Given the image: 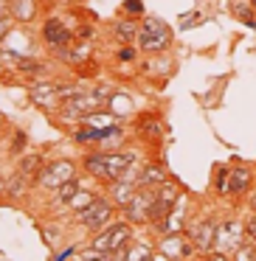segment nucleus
I'll use <instances>...</instances> for the list:
<instances>
[{
  "label": "nucleus",
  "mask_w": 256,
  "mask_h": 261,
  "mask_svg": "<svg viewBox=\"0 0 256 261\" xmlns=\"http://www.w3.org/2000/svg\"><path fill=\"white\" fill-rule=\"evenodd\" d=\"M130 163H135V154L132 152H124V154H93V158H87V171L96 177H102V180H121V177L127 174V169H130Z\"/></svg>",
  "instance_id": "1"
},
{
  "label": "nucleus",
  "mask_w": 256,
  "mask_h": 261,
  "mask_svg": "<svg viewBox=\"0 0 256 261\" xmlns=\"http://www.w3.org/2000/svg\"><path fill=\"white\" fill-rule=\"evenodd\" d=\"M110 87H99V90H90V93H74L68 96L62 107V115L65 118H85V115H93L107 104V96H110Z\"/></svg>",
  "instance_id": "2"
},
{
  "label": "nucleus",
  "mask_w": 256,
  "mask_h": 261,
  "mask_svg": "<svg viewBox=\"0 0 256 261\" xmlns=\"http://www.w3.org/2000/svg\"><path fill=\"white\" fill-rule=\"evenodd\" d=\"M138 42H141V48H144V51H149V54L164 51V48L172 42L169 25H166L164 20H158V17H149L147 23H144L141 34H138Z\"/></svg>",
  "instance_id": "3"
},
{
  "label": "nucleus",
  "mask_w": 256,
  "mask_h": 261,
  "mask_svg": "<svg viewBox=\"0 0 256 261\" xmlns=\"http://www.w3.org/2000/svg\"><path fill=\"white\" fill-rule=\"evenodd\" d=\"M68 180H74V166H71L68 160L45 166V169H40V174H37V182H40L42 188H59Z\"/></svg>",
  "instance_id": "4"
},
{
  "label": "nucleus",
  "mask_w": 256,
  "mask_h": 261,
  "mask_svg": "<svg viewBox=\"0 0 256 261\" xmlns=\"http://www.w3.org/2000/svg\"><path fill=\"white\" fill-rule=\"evenodd\" d=\"M79 219L85 222V225H90V227L104 225V222L110 219V205L104 202V199H93L90 205H85V208L79 211Z\"/></svg>",
  "instance_id": "5"
},
{
  "label": "nucleus",
  "mask_w": 256,
  "mask_h": 261,
  "mask_svg": "<svg viewBox=\"0 0 256 261\" xmlns=\"http://www.w3.org/2000/svg\"><path fill=\"white\" fill-rule=\"evenodd\" d=\"M152 199H155V194H149V191H138L135 197L130 199V205H127V216H130V219H135V222L149 219V211H152Z\"/></svg>",
  "instance_id": "6"
},
{
  "label": "nucleus",
  "mask_w": 256,
  "mask_h": 261,
  "mask_svg": "<svg viewBox=\"0 0 256 261\" xmlns=\"http://www.w3.org/2000/svg\"><path fill=\"white\" fill-rule=\"evenodd\" d=\"M130 239V230H127V225H113L104 236H99L96 239V244L93 247H99V250H104V253H110V250H119L121 247V242H127Z\"/></svg>",
  "instance_id": "7"
},
{
  "label": "nucleus",
  "mask_w": 256,
  "mask_h": 261,
  "mask_svg": "<svg viewBox=\"0 0 256 261\" xmlns=\"http://www.w3.org/2000/svg\"><path fill=\"white\" fill-rule=\"evenodd\" d=\"M42 37H45V42H51V45H65V42H71V31L65 29V23H62V20H57V17H51L45 23Z\"/></svg>",
  "instance_id": "8"
},
{
  "label": "nucleus",
  "mask_w": 256,
  "mask_h": 261,
  "mask_svg": "<svg viewBox=\"0 0 256 261\" xmlns=\"http://www.w3.org/2000/svg\"><path fill=\"white\" fill-rule=\"evenodd\" d=\"M31 96H34L40 104H51L54 98H59V96H62V87L51 85V82H37V85L31 87Z\"/></svg>",
  "instance_id": "9"
},
{
  "label": "nucleus",
  "mask_w": 256,
  "mask_h": 261,
  "mask_svg": "<svg viewBox=\"0 0 256 261\" xmlns=\"http://www.w3.org/2000/svg\"><path fill=\"white\" fill-rule=\"evenodd\" d=\"M135 182H130L127 177H121V180H115V186H113V197H115V202L119 205H130V199L135 197Z\"/></svg>",
  "instance_id": "10"
},
{
  "label": "nucleus",
  "mask_w": 256,
  "mask_h": 261,
  "mask_svg": "<svg viewBox=\"0 0 256 261\" xmlns=\"http://www.w3.org/2000/svg\"><path fill=\"white\" fill-rule=\"evenodd\" d=\"M9 12H12L14 20H23V23H29V20L37 14V6H34V0H12Z\"/></svg>",
  "instance_id": "11"
},
{
  "label": "nucleus",
  "mask_w": 256,
  "mask_h": 261,
  "mask_svg": "<svg viewBox=\"0 0 256 261\" xmlns=\"http://www.w3.org/2000/svg\"><path fill=\"white\" fill-rule=\"evenodd\" d=\"M248 182H250V171L248 169H234V171H228V191H245L248 188Z\"/></svg>",
  "instance_id": "12"
},
{
  "label": "nucleus",
  "mask_w": 256,
  "mask_h": 261,
  "mask_svg": "<svg viewBox=\"0 0 256 261\" xmlns=\"http://www.w3.org/2000/svg\"><path fill=\"white\" fill-rule=\"evenodd\" d=\"M214 233H217L214 222L197 225V227H194V244H197V247H211V244H214Z\"/></svg>",
  "instance_id": "13"
},
{
  "label": "nucleus",
  "mask_w": 256,
  "mask_h": 261,
  "mask_svg": "<svg viewBox=\"0 0 256 261\" xmlns=\"http://www.w3.org/2000/svg\"><path fill=\"white\" fill-rule=\"evenodd\" d=\"M160 182H164V169H160V166H147V169L141 171L138 186H160Z\"/></svg>",
  "instance_id": "14"
},
{
  "label": "nucleus",
  "mask_w": 256,
  "mask_h": 261,
  "mask_svg": "<svg viewBox=\"0 0 256 261\" xmlns=\"http://www.w3.org/2000/svg\"><path fill=\"white\" fill-rule=\"evenodd\" d=\"M250 9H253V0H234V14L239 20H245L248 25H250Z\"/></svg>",
  "instance_id": "15"
},
{
  "label": "nucleus",
  "mask_w": 256,
  "mask_h": 261,
  "mask_svg": "<svg viewBox=\"0 0 256 261\" xmlns=\"http://www.w3.org/2000/svg\"><path fill=\"white\" fill-rule=\"evenodd\" d=\"M135 34H141V29H135V23H121L119 25V40L121 42H132Z\"/></svg>",
  "instance_id": "16"
},
{
  "label": "nucleus",
  "mask_w": 256,
  "mask_h": 261,
  "mask_svg": "<svg viewBox=\"0 0 256 261\" xmlns=\"http://www.w3.org/2000/svg\"><path fill=\"white\" fill-rule=\"evenodd\" d=\"M76 191H79L76 180H68L65 186H59V199H62V202H71V199L76 197Z\"/></svg>",
  "instance_id": "17"
},
{
  "label": "nucleus",
  "mask_w": 256,
  "mask_h": 261,
  "mask_svg": "<svg viewBox=\"0 0 256 261\" xmlns=\"http://www.w3.org/2000/svg\"><path fill=\"white\" fill-rule=\"evenodd\" d=\"M127 261H149V250L144 244H132L130 253H127Z\"/></svg>",
  "instance_id": "18"
},
{
  "label": "nucleus",
  "mask_w": 256,
  "mask_h": 261,
  "mask_svg": "<svg viewBox=\"0 0 256 261\" xmlns=\"http://www.w3.org/2000/svg\"><path fill=\"white\" fill-rule=\"evenodd\" d=\"M37 166H40V158H37V154H31V158H26L23 163H20V174H34L37 171Z\"/></svg>",
  "instance_id": "19"
},
{
  "label": "nucleus",
  "mask_w": 256,
  "mask_h": 261,
  "mask_svg": "<svg viewBox=\"0 0 256 261\" xmlns=\"http://www.w3.org/2000/svg\"><path fill=\"white\" fill-rule=\"evenodd\" d=\"M17 68L23 70V73H40V70H42V65H40V62H34V59H20V62H17Z\"/></svg>",
  "instance_id": "20"
},
{
  "label": "nucleus",
  "mask_w": 256,
  "mask_h": 261,
  "mask_svg": "<svg viewBox=\"0 0 256 261\" xmlns=\"http://www.w3.org/2000/svg\"><path fill=\"white\" fill-rule=\"evenodd\" d=\"M124 12L127 14H141L144 12V3H141V0H124Z\"/></svg>",
  "instance_id": "21"
},
{
  "label": "nucleus",
  "mask_w": 256,
  "mask_h": 261,
  "mask_svg": "<svg viewBox=\"0 0 256 261\" xmlns=\"http://www.w3.org/2000/svg\"><path fill=\"white\" fill-rule=\"evenodd\" d=\"M9 34V17H0V40Z\"/></svg>",
  "instance_id": "22"
},
{
  "label": "nucleus",
  "mask_w": 256,
  "mask_h": 261,
  "mask_svg": "<svg viewBox=\"0 0 256 261\" xmlns=\"http://www.w3.org/2000/svg\"><path fill=\"white\" fill-rule=\"evenodd\" d=\"M132 57H135V51H132V48H124V51H121V59H124V62H130Z\"/></svg>",
  "instance_id": "23"
},
{
  "label": "nucleus",
  "mask_w": 256,
  "mask_h": 261,
  "mask_svg": "<svg viewBox=\"0 0 256 261\" xmlns=\"http://www.w3.org/2000/svg\"><path fill=\"white\" fill-rule=\"evenodd\" d=\"M248 233H250V236H256V216L248 222Z\"/></svg>",
  "instance_id": "24"
},
{
  "label": "nucleus",
  "mask_w": 256,
  "mask_h": 261,
  "mask_svg": "<svg viewBox=\"0 0 256 261\" xmlns=\"http://www.w3.org/2000/svg\"><path fill=\"white\" fill-rule=\"evenodd\" d=\"M6 191V182H3V177H0V194Z\"/></svg>",
  "instance_id": "25"
},
{
  "label": "nucleus",
  "mask_w": 256,
  "mask_h": 261,
  "mask_svg": "<svg viewBox=\"0 0 256 261\" xmlns=\"http://www.w3.org/2000/svg\"><path fill=\"white\" fill-rule=\"evenodd\" d=\"M0 126H3V115H0Z\"/></svg>",
  "instance_id": "26"
},
{
  "label": "nucleus",
  "mask_w": 256,
  "mask_h": 261,
  "mask_svg": "<svg viewBox=\"0 0 256 261\" xmlns=\"http://www.w3.org/2000/svg\"><path fill=\"white\" fill-rule=\"evenodd\" d=\"M214 261H225V258H214Z\"/></svg>",
  "instance_id": "27"
},
{
  "label": "nucleus",
  "mask_w": 256,
  "mask_h": 261,
  "mask_svg": "<svg viewBox=\"0 0 256 261\" xmlns=\"http://www.w3.org/2000/svg\"><path fill=\"white\" fill-rule=\"evenodd\" d=\"M253 9H256V0H253Z\"/></svg>",
  "instance_id": "28"
}]
</instances>
